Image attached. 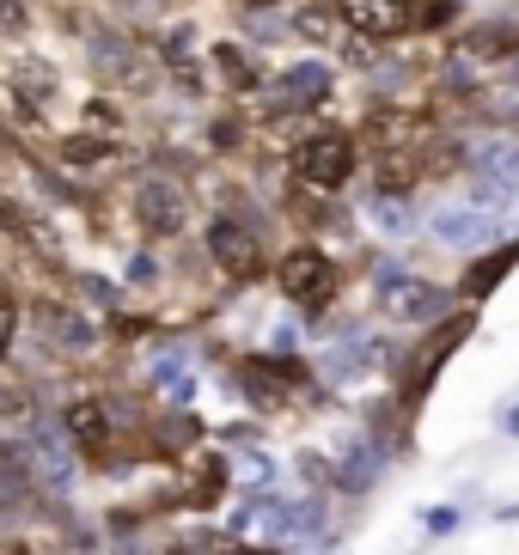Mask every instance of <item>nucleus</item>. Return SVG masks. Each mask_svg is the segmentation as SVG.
<instances>
[{"label": "nucleus", "instance_id": "1", "mask_svg": "<svg viewBox=\"0 0 519 555\" xmlns=\"http://www.w3.org/2000/svg\"><path fill=\"white\" fill-rule=\"evenodd\" d=\"M288 159H293V178L306 183V190L330 196V190H342V183L355 178L360 153H355V134H349V129H312Z\"/></svg>", "mask_w": 519, "mask_h": 555}, {"label": "nucleus", "instance_id": "2", "mask_svg": "<svg viewBox=\"0 0 519 555\" xmlns=\"http://www.w3.org/2000/svg\"><path fill=\"white\" fill-rule=\"evenodd\" d=\"M276 287L293 306H330V299H337V262L318 245H293L288 257L276 262Z\"/></svg>", "mask_w": 519, "mask_h": 555}, {"label": "nucleus", "instance_id": "3", "mask_svg": "<svg viewBox=\"0 0 519 555\" xmlns=\"http://www.w3.org/2000/svg\"><path fill=\"white\" fill-rule=\"evenodd\" d=\"M208 257H214V269H220L227 281H257L263 269H269V257H263V238L244 227V220H227V214L208 227Z\"/></svg>", "mask_w": 519, "mask_h": 555}, {"label": "nucleus", "instance_id": "4", "mask_svg": "<svg viewBox=\"0 0 519 555\" xmlns=\"http://www.w3.org/2000/svg\"><path fill=\"white\" fill-rule=\"evenodd\" d=\"M337 18H342L355 37H374V43H385V37H404L409 25H416L409 0H342Z\"/></svg>", "mask_w": 519, "mask_h": 555}, {"label": "nucleus", "instance_id": "5", "mask_svg": "<svg viewBox=\"0 0 519 555\" xmlns=\"http://www.w3.org/2000/svg\"><path fill=\"white\" fill-rule=\"evenodd\" d=\"M135 220H141V232H153V238H178L183 220H190V196H183L178 183H141Z\"/></svg>", "mask_w": 519, "mask_h": 555}, {"label": "nucleus", "instance_id": "6", "mask_svg": "<svg viewBox=\"0 0 519 555\" xmlns=\"http://www.w3.org/2000/svg\"><path fill=\"white\" fill-rule=\"evenodd\" d=\"M374 183L385 190V196L416 190V183H422V153L416 147H379L374 153Z\"/></svg>", "mask_w": 519, "mask_h": 555}, {"label": "nucleus", "instance_id": "7", "mask_svg": "<svg viewBox=\"0 0 519 555\" xmlns=\"http://www.w3.org/2000/svg\"><path fill=\"white\" fill-rule=\"evenodd\" d=\"M67 434L86 452H104L111 446V409H104V397H80V403L67 409Z\"/></svg>", "mask_w": 519, "mask_h": 555}, {"label": "nucleus", "instance_id": "8", "mask_svg": "<svg viewBox=\"0 0 519 555\" xmlns=\"http://www.w3.org/2000/svg\"><path fill=\"white\" fill-rule=\"evenodd\" d=\"M214 74H220V80H232L239 92L263 86V67H257V62H244V50H232V43H220V50H214Z\"/></svg>", "mask_w": 519, "mask_h": 555}, {"label": "nucleus", "instance_id": "9", "mask_svg": "<svg viewBox=\"0 0 519 555\" xmlns=\"http://www.w3.org/2000/svg\"><path fill=\"white\" fill-rule=\"evenodd\" d=\"M13 336H18V299L0 287V354L13 348Z\"/></svg>", "mask_w": 519, "mask_h": 555}, {"label": "nucleus", "instance_id": "10", "mask_svg": "<svg viewBox=\"0 0 519 555\" xmlns=\"http://www.w3.org/2000/svg\"><path fill=\"white\" fill-rule=\"evenodd\" d=\"M104 153H111V147H98V141H86V134H74V141L62 147V159H67V165H98Z\"/></svg>", "mask_w": 519, "mask_h": 555}, {"label": "nucleus", "instance_id": "11", "mask_svg": "<svg viewBox=\"0 0 519 555\" xmlns=\"http://www.w3.org/2000/svg\"><path fill=\"white\" fill-rule=\"evenodd\" d=\"M0 232H13V238H31V214H18L13 196H0Z\"/></svg>", "mask_w": 519, "mask_h": 555}, {"label": "nucleus", "instance_id": "12", "mask_svg": "<svg viewBox=\"0 0 519 555\" xmlns=\"http://www.w3.org/2000/svg\"><path fill=\"white\" fill-rule=\"evenodd\" d=\"M227 7H239V13H263V7H281V0H227Z\"/></svg>", "mask_w": 519, "mask_h": 555}, {"label": "nucleus", "instance_id": "13", "mask_svg": "<svg viewBox=\"0 0 519 555\" xmlns=\"http://www.w3.org/2000/svg\"><path fill=\"white\" fill-rule=\"evenodd\" d=\"M232 555H276V550H232Z\"/></svg>", "mask_w": 519, "mask_h": 555}]
</instances>
